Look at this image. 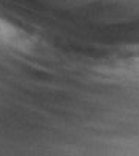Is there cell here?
Listing matches in <instances>:
<instances>
[{
	"instance_id": "1",
	"label": "cell",
	"mask_w": 139,
	"mask_h": 156,
	"mask_svg": "<svg viewBox=\"0 0 139 156\" xmlns=\"http://www.w3.org/2000/svg\"><path fill=\"white\" fill-rule=\"evenodd\" d=\"M8 34H9V30L5 27V23H3V22L0 20V37H3V40H6Z\"/></svg>"
}]
</instances>
